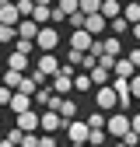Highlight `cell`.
<instances>
[{
	"instance_id": "d6a6232c",
	"label": "cell",
	"mask_w": 140,
	"mask_h": 147,
	"mask_svg": "<svg viewBox=\"0 0 140 147\" xmlns=\"http://www.w3.org/2000/svg\"><path fill=\"white\" fill-rule=\"evenodd\" d=\"M39 147H60L56 133H46V137H39Z\"/></svg>"
},
{
	"instance_id": "d4e9b609",
	"label": "cell",
	"mask_w": 140,
	"mask_h": 147,
	"mask_svg": "<svg viewBox=\"0 0 140 147\" xmlns=\"http://www.w3.org/2000/svg\"><path fill=\"white\" fill-rule=\"evenodd\" d=\"M7 42H18V28L14 25H0V46H7Z\"/></svg>"
},
{
	"instance_id": "5bb4252c",
	"label": "cell",
	"mask_w": 140,
	"mask_h": 147,
	"mask_svg": "<svg viewBox=\"0 0 140 147\" xmlns=\"http://www.w3.org/2000/svg\"><path fill=\"white\" fill-rule=\"evenodd\" d=\"M112 77H126V81H133V77H137V67H133L126 56H119L116 67H112Z\"/></svg>"
},
{
	"instance_id": "9a60e30c",
	"label": "cell",
	"mask_w": 140,
	"mask_h": 147,
	"mask_svg": "<svg viewBox=\"0 0 140 147\" xmlns=\"http://www.w3.org/2000/svg\"><path fill=\"white\" fill-rule=\"evenodd\" d=\"M18 21H21V14H18V4H14V0L0 7V25H14L18 28Z\"/></svg>"
},
{
	"instance_id": "7bdbcfd3",
	"label": "cell",
	"mask_w": 140,
	"mask_h": 147,
	"mask_svg": "<svg viewBox=\"0 0 140 147\" xmlns=\"http://www.w3.org/2000/svg\"><path fill=\"white\" fill-rule=\"evenodd\" d=\"M116 147H126V144H122V140H116Z\"/></svg>"
},
{
	"instance_id": "ee69618b",
	"label": "cell",
	"mask_w": 140,
	"mask_h": 147,
	"mask_svg": "<svg viewBox=\"0 0 140 147\" xmlns=\"http://www.w3.org/2000/svg\"><path fill=\"white\" fill-rule=\"evenodd\" d=\"M60 147H74V144H60Z\"/></svg>"
},
{
	"instance_id": "cb8c5ba5",
	"label": "cell",
	"mask_w": 140,
	"mask_h": 147,
	"mask_svg": "<svg viewBox=\"0 0 140 147\" xmlns=\"http://www.w3.org/2000/svg\"><path fill=\"white\" fill-rule=\"evenodd\" d=\"M91 81H95V88H105V84H112V74L102 70V67H95L91 70Z\"/></svg>"
},
{
	"instance_id": "8d00e7d4",
	"label": "cell",
	"mask_w": 140,
	"mask_h": 147,
	"mask_svg": "<svg viewBox=\"0 0 140 147\" xmlns=\"http://www.w3.org/2000/svg\"><path fill=\"white\" fill-rule=\"evenodd\" d=\"M67 21V14L60 11V7H52V18H49V25H63Z\"/></svg>"
},
{
	"instance_id": "3957f363",
	"label": "cell",
	"mask_w": 140,
	"mask_h": 147,
	"mask_svg": "<svg viewBox=\"0 0 140 147\" xmlns=\"http://www.w3.org/2000/svg\"><path fill=\"white\" fill-rule=\"evenodd\" d=\"M74 67H60V74H56V77H49V84H52V91H56V95L60 98H67L70 95V91H74Z\"/></svg>"
},
{
	"instance_id": "4dcf8cb0",
	"label": "cell",
	"mask_w": 140,
	"mask_h": 147,
	"mask_svg": "<svg viewBox=\"0 0 140 147\" xmlns=\"http://www.w3.org/2000/svg\"><path fill=\"white\" fill-rule=\"evenodd\" d=\"M81 14H102V0H81Z\"/></svg>"
},
{
	"instance_id": "60d3db41",
	"label": "cell",
	"mask_w": 140,
	"mask_h": 147,
	"mask_svg": "<svg viewBox=\"0 0 140 147\" xmlns=\"http://www.w3.org/2000/svg\"><path fill=\"white\" fill-rule=\"evenodd\" d=\"M130 130L140 137V112H137V116H130Z\"/></svg>"
},
{
	"instance_id": "f1b7e54d",
	"label": "cell",
	"mask_w": 140,
	"mask_h": 147,
	"mask_svg": "<svg viewBox=\"0 0 140 147\" xmlns=\"http://www.w3.org/2000/svg\"><path fill=\"white\" fill-rule=\"evenodd\" d=\"M14 4H18V14H21V18H32L35 14V0H14Z\"/></svg>"
},
{
	"instance_id": "603a6c76",
	"label": "cell",
	"mask_w": 140,
	"mask_h": 147,
	"mask_svg": "<svg viewBox=\"0 0 140 147\" xmlns=\"http://www.w3.org/2000/svg\"><path fill=\"white\" fill-rule=\"evenodd\" d=\"M49 18H52V7H46V4H35V14H32V21H39V25H49Z\"/></svg>"
},
{
	"instance_id": "277c9868",
	"label": "cell",
	"mask_w": 140,
	"mask_h": 147,
	"mask_svg": "<svg viewBox=\"0 0 140 147\" xmlns=\"http://www.w3.org/2000/svg\"><path fill=\"white\" fill-rule=\"evenodd\" d=\"M95 102H98L102 112H119V95H116V88H112V84L95 88Z\"/></svg>"
},
{
	"instance_id": "ba28073f",
	"label": "cell",
	"mask_w": 140,
	"mask_h": 147,
	"mask_svg": "<svg viewBox=\"0 0 140 147\" xmlns=\"http://www.w3.org/2000/svg\"><path fill=\"white\" fill-rule=\"evenodd\" d=\"M35 70H39L42 77H56V74H60V60H56V53H42V56L35 60Z\"/></svg>"
},
{
	"instance_id": "8992f818",
	"label": "cell",
	"mask_w": 140,
	"mask_h": 147,
	"mask_svg": "<svg viewBox=\"0 0 140 147\" xmlns=\"http://www.w3.org/2000/svg\"><path fill=\"white\" fill-rule=\"evenodd\" d=\"M63 126H67V119H63L60 112H52V109H42L39 130H46V133H63Z\"/></svg>"
},
{
	"instance_id": "e575fe53",
	"label": "cell",
	"mask_w": 140,
	"mask_h": 147,
	"mask_svg": "<svg viewBox=\"0 0 140 147\" xmlns=\"http://www.w3.org/2000/svg\"><path fill=\"white\" fill-rule=\"evenodd\" d=\"M84 21H88V14H81V11L70 14V28H84Z\"/></svg>"
},
{
	"instance_id": "6da1fadb",
	"label": "cell",
	"mask_w": 140,
	"mask_h": 147,
	"mask_svg": "<svg viewBox=\"0 0 140 147\" xmlns=\"http://www.w3.org/2000/svg\"><path fill=\"white\" fill-rule=\"evenodd\" d=\"M56 46H60V32H56V25H42L39 35H35V49H39V53H56Z\"/></svg>"
},
{
	"instance_id": "836d02e7",
	"label": "cell",
	"mask_w": 140,
	"mask_h": 147,
	"mask_svg": "<svg viewBox=\"0 0 140 147\" xmlns=\"http://www.w3.org/2000/svg\"><path fill=\"white\" fill-rule=\"evenodd\" d=\"M11 98H14V91L7 84H0V105H11Z\"/></svg>"
},
{
	"instance_id": "e0dca14e",
	"label": "cell",
	"mask_w": 140,
	"mask_h": 147,
	"mask_svg": "<svg viewBox=\"0 0 140 147\" xmlns=\"http://www.w3.org/2000/svg\"><path fill=\"white\" fill-rule=\"evenodd\" d=\"M98 42H102V53H105V56H119V53H122L119 35H109V39H98Z\"/></svg>"
},
{
	"instance_id": "74e56055",
	"label": "cell",
	"mask_w": 140,
	"mask_h": 147,
	"mask_svg": "<svg viewBox=\"0 0 140 147\" xmlns=\"http://www.w3.org/2000/svg\"><path fill=\"white\" fill-rule=\"evenodd\" d=\"M130 95H133V98H140V74L130 81Z\"/></svg>"
},
{
	"instance_id": "f6af8a7d",
	"label": "cell",
	"mask_w": 140,
	"mask_h": 147,
	"mask_svg": "<svg viewBox=\"0 0 140 147\" xmlns=\"http://www.w3.org/2000/svg\"><path fill=\"white\" fill-rule=\"evenodd\" d=\"M0 77H4V67H0Z\"/></svg>"
},
{
	"instance_id": "30bf717a",
	"label": "cell",
	"mask_w": 140,
	"mask_h": 147,
	"mask_svg": "<svg viewBox=\"0 0 140 147\" xmlns=\"http://www.w3.org/2000/svg\"><path fill=\"white\" fill-rule=\"evenodd\" d=\"M84 28L95 35V39H102L105 35V28H109V18L105 14H88V21H84Z\"/></svg>"
},
{
	"instance_id": "5b68a950",
	"label": "cell",
	"mask_w": 140,
	"mask_h": 147,
	"mask_svg": "<svg viewBox=\"0 0 140 147\" xmlns=\"http://www.w3.org/2000/svg\"><path fill=\"white\" fill-rule=\"evenodd\" d=\"M95 42H98V39H95L88 28H74V32H70V49H74V53H91Z\"/></svg>"
},
{
	"instance_id": "4fadbf2b",
	"label": "cell",
	"mask_w": 140,
	"mask_h": 147,
	"mask_svg": "<svg viewBox=\"0 0 140 147\" xmlns=\"http://www.w3.org/2000/svg\"><path fill=\"white\" fill-rule=\"evenodd\" d=\"M39 21H32V18H21V21H18V39H32L35 42V35H39Z\"/></svg>"
},
{
	"instance_id": "f35d334b",
	"label": "cell",
	"mask_w": 140,
	"mask_h": 147,
	"mask_svg": "<svg viewBox=\"0 0 140 147\" xmlns=\"http://www.w3.org/2000/svg\"><path fill=\"white\" fill-rule=\"evenodd\" d=\"M126 60H130V63L140 70V46H137V49H130V56H126Z\"/></svg>"
},
{
	"instance_id": "ab89813d",
	"label": "cell",
	"mask_w": 140,
	"mask_h": 147,
	"mask_svg": "<svg viewBox=\"0 0 140 147\" xmlns=\"http://www.w3.org/2000/svg\"><path fill=\"white\" fill-rule=\"evenodd\" d=\"M122 144H126V147H137V144H140V137H137V133H133V130H130V133H126V137H122Z\"/></svg>"
},
{
	"instance_id": "4316f807",
	"label": "cell",
	"mask_w": 140,
	"mask_h": 147,
	"mask_svg": "<svg viewBox=\"0 0 140 147\" xmlns=\"http://www.w3.org/2000/svg\"><path fill=\"white\" fill-rule=\"evenodd\" d=\"M14 53H21V56H32V53H35V42H32V39H18V42H14Z\"/></svg>"
},
{
	"instance_id": "1f68e13d",
	"label": "cell",
	"mask_w": 140,
	"mask_h": 147,
	"mask_svg": "<svg viewBox=\"0 0 140 147\" xmlns=\"http://www.w3.org/2000/svg\"><path fill=\"white\" fill-rule=\"evenodd\" d=\"M116 60H119V56H105V53H98V67H102V70H109V74H112Z\"/></svg>"
},
{
	"instance_id": "d6986e66",
	"label": "cell",
	"mask_w": 140,
	"mask_h": 147,
	"mask_svg": "<svg viewBox=\"0 0 140 147\" xmlns=\"http://www.w3.org/2000/svg\"><path fill=\"white\" fill-rule=\"evenodd\" d=\"M74 91H95V81H91V74L77 70V74H74Z\"/></svg>"
},
{
	"instance_id": "ffe728a7",
	"label": "cell",
	"mask_w": 140,
	"mask_h": 147,
	"mask_svg": "<svg viewBox=\"0 0 140 147\" xmlns=\"http://www.w3.org/2000/svg\"><path fill=\"white\" fill-rule=\"evenodd\" d=\"M21 81H25V74H18V70H4V77H0V84H7L11 91L21 88Z\"/></svg>"
},
{
	"instance_id": "d590c367",
	"label": "cell",
	"mask_w": 140,
	"mask_h": 147,
	"mask_svg": "<svg viewBox=\"0 0 140 147\" xmlns=\"http://www.w3.org/2000/svg\"><path fill=\"white\" fill-rule=\"evenodd\" d=\"M18 147H39V137H35V133H25V137H21V144H18Z\"/></svg>"
},
{
	"instance_id": "b9f144b4",
	"label": "cell",
	"mask_w": 140,
	"mask_h": 147,
	"mask_svg": "<svg viewBox=\"0 0 140 147\" xmlns=\"http://www.w3.org/2000/svg\"><path fill=\"white\" fill-rule=\"evenodd\" d=\"M130 32H133V39H137V42H140V25H133V28H130Z\"/></svg>"
},
{
	"instance_id": "7c38bea8",
	"label": "cell",
	"mask_w": 140,
	"mask_h": 147,
	"mask_svg": "<svg viewBox=\"0 0 140 147\" xmlns=\"http://www.w3.org/2000/svg\"><path fill=\"white\" fill-rule=\"evenodd\" d=\"M52 98H56V91H52V84H42V88L35 91V95H32V102L39 105V112H42V109H49V105H52Z\"/></svg>"
},
{
	"instance_id": "7a4b0ae2",
	"label": "cell",
	"mask_w": 140,
	"mask_h": 147,
	"mask_svg": "<svg viewBox=\"0 0 140 147\" xmlns=\"http://www.w3.org/2000/svg\"><path fill=\"white\" fill-rule=\"evenodd\" d=\"M63 133H67V144L84 147V144H88V137H91V126H88L84 119H74V123H67V126H63Z\"/></svg>"
},
{
	"instance_id": "44dd1931",
	"label": "cell",
	"mask_w": 140,
	"mask_h": 147,
	"mask_svg": "<svg viewBox=\"0 0 140 147\" xmlns=\"http://www.w3.org/2000/svg\"><path fill=\"white\" fill-rule=\"evenodd\" d=\"M102 14L109 18V21L119 18V14H122V0H102Z\"/></svg>"
},
{
	"instance_id": "9c48e42d",
	"label": "cell",
	"mask_w": 140,
	"mask_h": 147,
	"mask_svg": "<svg viewBox=\"0 0 140 147\" xmlns=\"http://www.w3.org/2000/svg\"><path fill=\"white\" fill-rule=\"evenodd\" d=\"M39 119H42V112H35V109H28V112H21V116H18V130H21V133H35V130H39Z\"/></svg>"
},
{
	"instance_id": "f546056e",
	"label": "cell",
	"mask_w": 140,
	"mask_h": 147,
	"mask_svg": "<svg viewBox=\"0 0 140 147\" xmlns=\"http://www.w3.org/2000/svg\"><path fill=\"white\" fill-rule=\"evenodd\" d=\"M56 7H60V11H63L67 18H70V14H77V11H81V0H60Z\"/></svg>"
},
{
	"instance_id": "83f0119b",
	"label": "cell",
	"mask_w": 140,
	"mask_h": 147,
	"mask_svg": "<svg viewBox=\"0 0 140 147\" xmlns=\"http://www.w3.org/2000/svg\"><path fill=\"white\" fill-rule=\"evenodd\" d=\"M105 140H109V130H91V137H88L91 147H105Z\"/></svg>"
},
{
	"instance_id": "52a82bcc",
	"label": "cell",
	"mask_w": 140,
	"mask_h": 147,
	"mask_svg": "<svg viewBox=\"0 0 140 147\" xmlns=\"http://www.w3.org/2000/svg\"><path fill=\"white\" fill-rule=\"evenodd\" d=\"M105 130H109V137H119V140H122V137L130 133V116H126V112H112Z\"/></svg>"
},
{
	"instance_id": "2e32d148",
	"label": "cell",
	"mask_w": 140,
	"mask_h": 147,
	"mask_svg": "<svg viewBox=\"0 0 140 147\" xmlns=\"http://www.w3.org/2000/svg\"><path fill=\"white\" fill-rule=\"evenodd\" d=\"M32 67V56H21V53H7V70H18V74H25Z\"/></svg>"
},
{
	"instance_id": "ac0fdd59",
	"label": "cell",
	"mask_w": 140,
	"mask_h": 147,
	"mask_svg": "<svg viewBox=\"0 0 140 147\" xmlns=\"http://www.w3.org/2000/svg\"><path fill=\"white\" fill-rule=\"evenodd\" d=\"M122 18H126L130 25H140V0H130V4H122Z\"/></svg>"
},
{
	"instance_id": "484cf974",
	"label": "cell",
	"mask_w": 140,
	"mask_h": 147,
	"mask_svg": "<svg viewBox=\"0 0 140 147\" xmlns=\"http://www.w3.org/2000/svg\"><path fill=\"white\" fill-rule=\"evenodd\" d=\"M109 28H112V35H126V28H133V25L119 14V18H112V21H109Z\"/></svg>"
},
{
	"instance_id": "8fae6325",
	"label": "cell",
	"mask_w": 140,
	"mask_h": 147,
	"mask_svg": "<svg viewBox=\"0 0 140 147\" xmlns=\"http://www.w3.org/2000/svg\"><path fill=\"white\" fill-rule=\"evenodd\" d=\"M7 109H14V116H21V112H28V109H35V102H32V95H25V91H14V98H11Z\"/></svg>"
},
{
	"instance_id": "7402d4cb",
	"label": "cell",
	"mask_w": 140,
	"mask_h": 147,
	"mask_svg": "<svg viewBox=\"0 0 140 147\" xmlns=\"http://www.w3.org/2000/svg\"><path fill=\"white\" fill-rule=\"evenodd\" d=\"M84 123H88V126H91V130H105V126H109V116H105V112H102V109H98V112H91V116H88Z\"/></svg>"
}]
</instances>
